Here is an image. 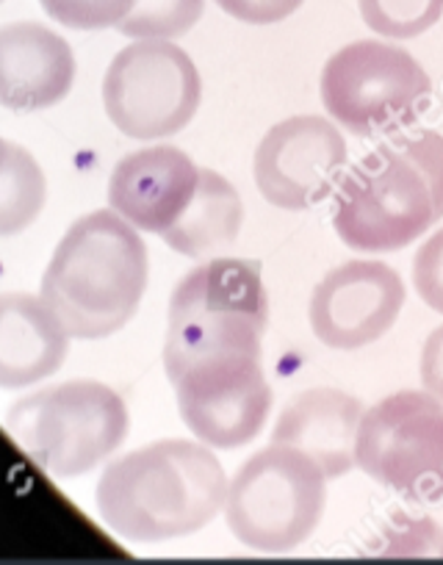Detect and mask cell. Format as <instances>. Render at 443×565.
<instances>
[{
	"label": "cell",
	"mask_w": 443,
	"mask_h": 565,
	"mask_svg": "<svg viewBox=\"0 0 443 565\" xmlns=\"http://www.w3.org/2000/svg\"><path fill=\"white\" fill-rule=\"evenodd\" d=\"M443 220V136L382 141L338 183L333 225L347 247L397 253Z\"/></svg>",
	"instance_id": "3"
},
{
	"label": "cell",
	"mask_w": 443,
	"mask_h": 565,
	"mask_svg": "<svg viewBox=\"0 0 443 565\" xmlns=\"http://www.w3.org/2000/svg\"><path fill=\"white\" fill-rule=\"evenodd\" d=\"M75 56L64 36L40 23H12L0 34V100L12 111H42L69 95Z\"/></svg>",
	"instance_id": "15"
},
{
	"label": "cell",
	"mask_w": 443,
	"mask_h": 565,
	"mask_svg": "<svg viewBox=\"0 0 443 565\" xmlns=\"http://www.w3.org/2000/svg\"><path fill=\"white\" fill-rule=\"evenodd\" d=\"M219 9L247 25H274L296 12L305 0H216Z\"/></svg>",
	"instance_id": "23"
},
{
	"label": "cell",
	"mask_w": 443,
	"mask_h": 565,
	"mask_svg": "<svg viewBox=\"0 0 443 565\" xmlns=\"http://www.w3.org/2000/svg\"><path fill=\"white\" fill-rule=\"evenodd\" d=\"M421 383L443 402V324L432 330L421 350Z\"/></svg>",
	"instance_id": "24"
},
{
	"label": "cell",
	"mask_w": 443,
	"mask_h": 565,
	"mask_svg": "<svg viewBox=\"0 0 443 565\" xmlns=\"http://www.w3.org/2000/svg\"><path fill=\"white\" fill-rule=\"evenodd\" d=\"M327 480L311 455L272 444L252 455L230 480L225 521L236 541L256 552H294L322 521Z\"/></svg>",
	"instance_id": "6"
},
{
	"label": "cell",
	"mask_w": 443,
	"mask_h": 565,
	"mask_svg": "<svg viewBox=\"0 0 443 565\" xmlns=\"http://www.w3.org/2000/svg\"><path fill=\"white\" fill-rule=\"evenodd\" d=\"M47 18L73 31L117 29L131 14L137 0H40Z\"/></svg>",
	"instance_id": "21"
},
{
	"label": "cell",
	"mask_w": 443,
	"mask_h": 565,
	"mask_svg": "<svg viewBox=\"0 0 443 565\" xmlns=\"http://www.w3.org/2000/svg\"><path fill=\"white\" fill-rule=\"evenodd\" d=\"M358 466L410 502H443V402L430 391H397L364 413Z\"/></svg>",
	"instance_id": "9"
},
{
	"label": "cell",
	"mask_w": 443,
	"mask_h": 565,
	"mask_svg": "<svg viewBox=\"0 0 443 565\" xmlns=\"http://www.w3.org/2000/svg\"><path fill=\"white\" fill-rule=\"evenodd\" d=\"M203 12L205 0H137L117 31L131 40H177L199 23Z\"/></svg>",
	"instance_id": "19"
},
{
	"label": "cell",
	"mask_w": 443,
	"mask_h": 565,
	"mask_svg": "<svg viewBox=\"0 0 443 565\" xmlns=\"http://www.w3.org/2000/svg\"><path fill=\"white\" fill-rule=\"evenodd\" d=\"M148 247L115 209L73 222L42 275V300L73 339L100 341L120 333L148 289Z\"/></svg>",
	"instance_id": "2"
},
{
	"label": "cell",
	"mask_w": 443,
	"mask_h": 565,
	"mask_svg": "<svg viewBox=\"0 0 443 565\" xmlns=\"http://www.w3.org/2000/svg\"><path fill=\"white\" fill-rule=\"evenodd\" d=\"M269 324L267 286L252 260L214 258L188 271L170 297L164 369L175 380L219 355L261 358Z\"/></svg>",
	"instance_id": "4"
},
{
	"label": "cell",
	"mask_w": 443,
	"mask_h": 565,
	"mask_svg": "<svg viewBox=\"0 0 443 565\" xmlns=\"http://www.w3.org/2000/svg\"><path fill=\"white\" fill-rule=\"evenodd\" d=\"M413 286L424 306L443 317V227L432 233L415 253Z\"/></svg>",
	"instance_id": "22"
},
{
	"label": "cell",
	"mask_w": 443,
	"mask_h": 565,
	"mask_svg": "<svg viewBox=\"0 0 443 565\" xmlns=\"http://www.w3.org/2000/svg\"><path fill=\"white\" fill-rule=\"evenodd\" d=\"M404 282L380 260H347L322 277L311 297V330L329 350H360L397 324Z\"/></svg>",
	"instance_id": "12"
},
{
	"label": "cell",
	"mask_w": 443,
	"mask_h": 565,
	"mask_svg": "<svg viewBox=\"0 0 443 565\" xmlns=\"http://www.w3.org/2000/svg\"><path fill=\"white\" fill-rule=\"evenodd\" d=\"M241 222H245V205L234 183L219 172L203 170L194 200L161 238L166 247L186 258H203L234 244Z\"/></svg>",
	"instance_id": "17"
},
{
	"label": "cell",
	"mask_w": 443,
	"mask_h": 565,
	"mask_svg": "<svg viewBox=\"0 0 443 565\" xmlns=\"http://www.w3.org/2000/svg\"><path fill=\"white\" fill-rule=\"evenodd\" d=\"M432 81L408 51L360 40L327 58L322 103L327 114L358 136L393 134L430 106Z\"/></svg>",
	"instance_id": "7"
},
{
	"label": "cell",
	"mask_w": 443,
	"mask_h": 565,
	"mask_svg": "<svg viewBox=\"0 0 443 565\" xmlns=\"http://www.w3.org/2000/svg\"><path fill=\"white\" fill-rule=\"evenodd\" d=\"M441 557H443V541H441Z\"/></svg>",
	"instance_id": "25"
},
{
	"label": "cell",
	"mask_w": 443,
	"mask_h": 565,
	"mask_svg": "<svg viewBox=\"0 0 443 565\" xmlns=\"http://www.w3.org/2000/svg\"><path fill=\"white\" fill-rule=\"evenodd\" d=\"M199 167L172 145L126 156L108 181V205L137 231L164 236L183 216L199 186Z\"/></svg>",
	"instance_id": "13"
},
{
	"label": "cell",
	"mask_w": 443,
	"mask_h": 565,
	"mask_svg": "<svg viewBox=\"0 0 443 565\" xmlns=\"http://www.w3.org/2000/svg\"><path fill=\"white\" fill-rule=\"evenodd\" d=\"M364 402L338 388H311L285 405L272 430V444L311 455L329 480L358 466V430Z\"/></svg>",
	"instance_id": "14"
},
{
	"label": "cell",
	"mask_w": 443,
	"mask_h": 565,
	"mask_svg": "<svg viewBox=\"0 0 443 565\" xmlns=\"http://www.w3.org/2000/svg\"><path fill=\"white\" fill-rule=\"evenodd\" d=\"M203 100L197 64L170 40L122 47L102 78V108L120 134L150 141L186 128Z\"/></svg>",
	"instance_id": "8"
},
{
	"label": "cell",
	"mask_w": 443,
	"mask_h": 565,
	"mask_svg": "<svg viewBox=\"0 0 443 565\" xmlns=\"http://www.w3.org/2000/svg\"><path fill=\"white\" fill-rule=\"evenodd\" d=\"M347 164V141L329 119L300 114L272 125L256 148V186L269 205L305 211L329 198Z\"/></svg>",
	"instance_id": "11"
},
{
	"label": "cell",
	"mask_w": 443,
	"mask_h": 565,
	"mask_svg": "<svg viewBox=\"0 0 443 565\" xmlns=\"http://www.w3.org/2000/svg\"><path fill=\"white\" fill-rule=\"evenodd\" d=\"M0 225L3 236L25 231L45 209V175L29 150L12 141L0 145Z\"/></svg>",
	"instance_id": "18"
},
{
	"label": "cell",
	"mask_w": 443,
	"mask_h": 565,
	"mask_svg": "<svg viewBox=\"0 0 443 565\" xmlns=\"http://www.w3.org/2000/svg\"><path fill=\"white\" fill-rule=\"evenodd\" d=\"M3 427L42 471L75 480L122 447L131 416L111 385L69 380L14 402Z\"/></svg>",
	"instance_id": "5"
},
{
	"label": "cell",
	"mask_w": 443,
	"mask_h": 565,
	"mask_svg": "<svg viewBox=\"0 0 443 565\" xmlns=\"http://www.w3.org/2000/svg\"><path fill=\"white\" fill-rule=\"evenodd\" d=\"M69 330L42 297L7 291L0 300V383L23 388L62 369L69 352Z\"/></svg>",
	"instance_id": "16"
},
{
	"label": "cell",
	"mask_w": 443,
	"mask_h": 565,
	"mask_svg": "<svg viewBox=\"0 0 443 565\" xmlns=\"http://www.w3.org/2000/svg\"><path fill=\"white\" fill-rule=\"evenodd\" d=\"M360 18L375 34L413 40L443 18V0H358Z\"/></svg>",
	"instance_id": "20"
},
{
	"label": "cell",
	"mask_w": 443,
	"mask_h": 565,
	"mask_svg": "<svg viewBox=\"0 0 443 565\" xmlns=\"http://www.w3.org/2000/svg\"><path fill=\"white\" fill-rule=\"evenodd\" d=\"M228 475L208 444L164 438L108 463L95 502L102 524L131 543L199 532L225 510Z\"/></svg>",
	"instance_id": "1"
},
{
	"label": "cell",
	"mask_w": 443,
	"mask_h": 565,
	"mask_svg": "<svg viewBox=\"0 0 443 565\" xmlns=\"http://www.w3.org/2000/svg\"><path fill=\"white\" fill-rule=\"evenodd\" d=\"M183 424L210 449L247 447L261 436L272 411V388L261 358H205L170 380Z\"/></svg>",
	"instance_id": "10"
}]
</instances>
